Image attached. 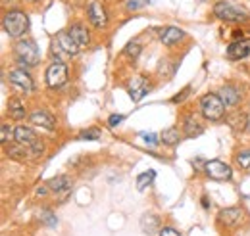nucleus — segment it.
Returning <instances> with one entry per match:
<instances>
[{"instance_id":"nucleus-1","label":"nucleus","mask_w":250,"mask_h":236,"mask_svg":"<svg viewBox=\"0 0 250 236\" xmlns=\"http://www.w3.org/2000/svg\"><path fill=\"white\" fill-rule=\"evenodd\" d=\"M2 29L6 31L8 37L20 39L29 29V16L25 12H21V10H10V12L4 14Z\"/></svg>"},{"instance_id":"nucleus-2","label":"nucleus","mask_w":250,"mask_h":236,"mask_svg":"<svg viewBox=\"0 0 250 236\" xmlns=\"http://www.w3.org/2000/svg\"><path fill=\"white\" fill-rule=\"evenodd\" d=\"M200 112L208 121H221L225 116V104L219 94H204L200 98Z\"/></svg>"},{"instance_id":"nucleus-3","label":"nucleus","mask_w":250,"mask_h":236,"mask_svg":"<svg viewBox=\"0 0 250 236\" xmlns=\"http://www.w3.org/2000/svg\"><path fill=\"white\" fill-rule=\"evenodd\" d=\"M79 50H81V46L75 42V39L69 35V31H60L52 42V52L60 56V61H62V58L79 54Z\"/></svg>"},{"instance_id":"nucleus-4","label":"nucleus","mask_w":250,"mask_h":236,"mask_svg":"<svg viewBox=\"0 0 250 236\" xmlns=\"http://www.w3.org/2000/svg\"><path fill=\"white\" fill-rule=\"evenodd\" d=\"M14 54H16V59H18L21 65H25V67L37 65L39 59H41L39 48H37V44H35L33 40H20V42L16 44Z\"/></svg>"},{"instance_id":"nucleus-5","label":"nucleus","mask_w":250,"mask_h":236,"mask_svg":"<svg viewBox=\"0 0 250 236\" xmlns=\"http://www.w3.org/2000/svg\"><path fill=\"white\" fill-rule=\"evenodd\" d=\"M214 14L218 16L219 20H225V21H245L247 20V12L241 6H237V4H233L229 0L216 2Z\"/></svg>"},{"instance_id":"nucleus-6","label":"nucleus","mask_w":250,"mask_h":236,"mask_svg":"<svg viewBox=\"0 0 250 236\" xmlns=\"http://www.w3.org/2000/svg\"><path fill=\"white\" fill-rule=\"evenodd\" d=\"M44 79H46V85L50 89H60L65 85L67 81V65L63 61H54L48 65L46 73H44Z\"/></svg>"},{"instance_id":"nucleus-7","label":"nucleus","mask_w":250,"mask_h":236,"mask_svg":"<svg viewBox=\"0 0 250 236\" xmlns=\"http://www.w3.org/2000/svg\"><path fill=\"white\" fill-rule=\"evenodd\" d=\"M245 219H247V213H245V209L243 207H225V209H221L218 215V221L221 225H225V227H229V229H235V227H241L243 223H245Z\"/></svg>"},{"instance_id":"nucleus-8","label":"nucleus","mask_w":250,"mask_h":236,"mask_svg":"<svg viewBox=\"0 0 250 236\" xmlns=\"http://www.w3.org/2000/svg\"><path fill=\"white\" fill-rule=\"evenodd\" d=\"M204 171H206L208 177L214 178V180H229V178L233 177V169L227 163L219 161V159L206 161L204 163Z\"/></svg>"},{"instance_id":"nucleus-9","label":"nucleus","mask_w":250,"mask_h":236,"mask_svg":"<svg viewBox=\"0 0 250 236\" xmlns=\"http://www.w3.org/2000/svg\"><path fill=\"white\" fill-rule=\"evenodd\" d=\"M10 83L18 89H21L23 92H33L35 90V83H33L31 75L25 69H14L10 71Z\"/></svg>"},{"instance_id":"nucleus-10","label":"nucleus","mask_w":250,"mask_h":236,"mask_svg":"<svg viewBox=\"0 0 250 236\" xmlns=\"http://www.w3.org/2000/svg\"><path fill=\"white\" fill-rule=\"evenodd\" d=\"M148 89H150L148 81H146L143 75H137V77H133L131 83H129V96H131L133 102H141V100L148 94Z\"/></svg>"},{"instance_id":"nucleus-11","label":"nucleus","mask_w":250,"mask_h":236,"mask_svg":"<svg viewBox=\"0 0 250 236\" xmlns=\"http://www.w3.org/2000/svg\"><path fill=\"white\" fill-rule=\"evenodd\" d=\"M4 152H6L10 157L20 159V161H23V159H31V157H37L31 148L23 146V144H20V142H16V140H14V142H10V144H4Z\"/></svg>"},{"instance_id":"nucleus-12","label":"nucleus","mask_w":250,"mask_h":236,"mask_svg":"<svg viewBox=\"0 0 250 236\" xmlns=\"http://www.w3.org/2000/svg\"><path fill=\"white\" fill-rule=\"evenodd\" d=\"M250 54V39H239L233 40L227 48L229 59H245Z\"/></svg>"},{"instance_id":"nucleus-13","label":"nucleus","mask_w":250,"mask_h":236,"mask_svg":"<svg viewBox=\"0 0 250 236\" xmlns=\"http://www.w3.org/2000/svg\"><path fill=\"white\" fill-rule=\"evenodd\" d=\"M89 20H91V23H93L94 27H98V29L106 27L108 16H106V10H104V6H102L100 2L93 0V2L89 4Z\"/></svg>"},{"instance_id":"nucleus-14","label":"nucleus","mask_w":250,"mask_h":236,"mask_svg":"<svg viewBox=\"0 0 250 236\" xmlns=\"http://www.w3.org/2000/svg\"><path fill=\"white\" fill-rule=\"evenodd\" d=\"M33 125H37V127H41V129H46V131H54L56 129V119L52 118L48 112H35L31 114V118H29Z\"/></svg>"},{"instance_id":"nucleus-15","label":"nucleus","mask_w":250,"mask_h":236,"mask_svg":"<svg viewBox=\"0 0 250 236\" xmlns=\"http://www.w3.org/2000/svg\"><path fill=\"white\" fill-rule=\"evenodd\" d=\"M219 98L223 100L225 106L233 108V106H239V102H241V92H239L237 87H233V85H225V87H221V90H219Z\"/></svg>"},{"instance_id":"nucleus-16","label":"nucleus","mask_w":250,"mask_h":236,"mask_svg":"<svg viewBox=\"0 0 250 236\" xmlns=\"http://www.w3.org/2000/svg\"><path fill=\"white\" fill-rule=\"evenodd\" d=\"M139 225H141V231L148 236L156 235L158 231H160V219H158L154 213H145V215L141 217Z\"/></svg>"},{"instance_id":"nucleus-17","label":"nucleus","mask_w":250,"mask_h":236,"mask_svg":"<svg viewBox=\"0 0 250 236\" xmlns=\"http://www.w3.org/2000/svg\"><path fill=\"white\" fill-rule=\"evenodd\" d=\"M183 37H185V33H183V29H179V27H166V29L160 31V40H162L166 46L177 44Z\"/></svg>"},{"instance_id":"nucleus-18","label":"nucleus","mask_w":250,"mask_h":236,"mask_svg":"<svg viewBox=\"0 0 250 236\" xmlns=\"http://www.w3.org/2000/svg\"><path fill=\"white\" fill-rule=\"evenodd\" d=\"M69 35L75 39V42L81 46V48H85V46H89V42H91V37H89V31L85 29V25H81V23H73L71 27H69Z\"/></svg>"},{"instance_id":"nucleus-19","label":"nucleus","mask_w":250,"mask_h":236,"mask_svg":"<svg viewBox=\"0 0 250 236\" xmlns=\"http://www.w3.org/2000/svg\"><path fill=\"white\" fill-rule=\"evenodd\" d=\"M183 131H185V137L187 138H196L204 133V127L198 123V119L194 116H187L185 118V123H183Z\"/></svg>"},{"instance_id":"nucleus-20","label":"nucleus","mask_w":250,"mask_h":236,"mask_svg":"<svg viewBox=\"0 0 250 236\" xmlns=\"http://www.w3.org/2000/svg\"><path fill=\"white\" fill-rule=\"evenodd\" d=\"M8 112H10V118L16 119V121L25 118V106L20 98H10L8 100Z\"/></svg>"},{"instance_id":"nucleus-21","label":"nucleus","mask_w":250,"mask_h":236,"mask_svg":"<svg viewBox=\"0 0 250 236\" xmlns=\"http://www.w3.org/2000/svg\"><path fill=\"white\" fill-rule=\"evenodd\" d=\"M48 186L52 192H67L71 188V178L67 175H58V177L48 180Z\"/></svg>"},{"instance_id":"nucleus-22","label":"nucleus","mask_w":250,"mask_h":236,"mask_svg":"<svg viewBox=\"0 0 250 236\" xmlns=\"http://www.w3.org/2000/svg\"><path fill=\"white\" fill-rule=\"evenodd\" d=\"M160 140H162L164 144H167V146H175V144L181 140L179 129H177V127H169V129H166V131L160 135Z\"/></svg>"},{"instance_id":"nucleus-23","label":"nucleus","mask_w":250,"mask_h":236,"mask_svg":"<svg viewBox=\"0 0 250 236\" xmlns=\"http://www.w3.org/2000/svg\"><path fill=\"white\" fill-rule=\"evenodd\" d=\"M154 177H156V173H154V171L141 173V175L137 177V190H139V192H145V190L154 182Z\"/></svg>"},{"instance_id":"nucleus-24","label":"nucleus","mask_w":250,"mask_h":236,"mask_svg":"<svg viewBox=\"0 0 250 236\" xmlns=\"http://www.w3.org/2000/svg\"><path fill=\"white\" fill-rule=\"evenodd\" d=\"M227 121H229V127L233 131H245L247 125H249V119H247V116H243V114H235V116L227 118Z\"/></svg>"},{"instance_id":"nucleus-25","label":"nucleus","mask_w":250,"mask_h":236,"mask_svg":"<svg viewBox=\"0 0 250 236\" xmlns=\"http://www.w3.org/2000/svg\"><path fill=\"white\" fill-rule=\"evenodd\" d=\"M12 140H16V129H12L8 123H4L2 125V131H0V142L2 144H8Z\"/></svg>"},{"instance_id":"nucleus-26","label":"nucleus","mask_w":250,"mask_h":236,"mask_svg":"<svg viewBox=\"0 0 250 236\" xmlns=\"http://www.w3.org/2000/svg\"><path fill=\"white\" fill-rule=\"evenodd\" d=\"M41 221H42L46 227H56V225H58V219H56V215H54L50 209H42V211H41Z\"/></svg>"},{"instance_id":"nucleus-27","label":"nucleus","mask_w":250,"mask_h":236,"mask_svg":"<svg viewBox=\"0 0 250 236\" xmlns=\"http://www.w3.org/2000/svg\"><path fill=\"white\" fill-rule=\"evenodd\" d=\"M237 163L241 165V169H250V148L249 150H241L237 154Z\"/></svg>"},{"instance_id":"nucleus-28","label":"nucleus","mask_w":250,"mask_h":236,"mask_svg":"<svg viewBox=\"0 0 250 236\" xmlns=\"http://www.w3.org/2000/svg\"><path fill=\"white\" fill-rule=\"evenodd\" d=\"M141 50H143V46H141V44H139V42H129V44H127V46H125V54H127V56H129V58H137V56H139V54H141Z\"/></svg>"},{"instance_id":"nucleus-29","label":"nucleus","mask_w":250,"mask_h":236,"mask_svg":"<svg viewBox=\"0 0 250 236\" xmlns=\"http://www.w3.org/2000/svg\"><path fill=\"white\" fill-rule=\"evenodd\" d=\"M79 138H83V140H98L100 138V131L98 129H87V131H83L79 135Z\"/></svg>"},{"instance_id":"nucleus-30","label":"nucleus","mask_w":250,"mask_h":236,"mask_svg":"<svg viewBox=\"0 0 250 236\" xmlns=\"http://www.w3.org/2000/svg\"><path fill=\"white\" fill-rule=\"evenodd\" d=\"M150 0H127V10L129 12H135V10H141L148 4Z\"/></svg>"},{"instance_id":"nucleus-31","label":"nucleus","mask_w":250,"mask_h":236,"mask_svg":"<svg viewBox=\"0 0 250 236\" xmlns=\"http://www.w3.org/2000/svg\"><path fill=\"white\" fill-rule=\"evenodd\" d=\"M141 137H143V140H145L146 144H150V146H156L158 142H160V140H158L156 133H143Z\"/></svg>"},{"instance_id":"nucleus-32","label":"nucleus","mask_w":250,"mask_h":236,"mask_svg":"<svg viewBox=\"0 0 250 236\" xmlns=\"http://www.w3.org/2000/svg\"><path fill=\"white\" fill-rule=\"evenodd\" d=\"M124 119H125V116H122V114H114V116L108 118V125H110V127H118Z\"/></svg>"},{"instance_id":"nucleus-33","label":"nucleus","mask_w":250,"mask_h":236,"mask_svg":"<svg viewBox=\"0 0 250 236\" xmlns=\"http://www.w3.org/2000/svg\"><path fill=\"white\" fill-rule=\"evenodd\" d=\"M158 236H181L175 229H171V227H164V229H160V235Z\"/></svg>"},{"instance_id":"nucleus-34","label":"nucleus","mask_w":250,"mask_h":236,"mask_svg":"<svg viewBox=\"0 0 250 236\" xmlns=\"http://www.w3.org/2000/svg\"><path fill=\"white\" fill-rule=\"evenodd\" d=\"M202 206L206 207V209H208V207H210V204H208V198H202Z\"/></svg>"},{"instance_id":"nucleus-35","label":"nucleus","mask_w":250,"mask_h":236,"mask_svg":"<svg viewBox=\"0 0 250 236\" xmlns=\"http://www.w3.org/2000/svg\"><path fill=\"white\" fill-rule=\"evenodd\" d=\"M31 2H37V0H31Z\"/></svg>"},{"instance_id":"nucleus-36","label":"nucleus","mask_w":250,"mask_h":236,"mask_svg":"<svg viewBox=\"0 0 250 236\" xmlns=\"http://www.w3.org/2000/svg\"><path fill=\"white\" fill-rule=\"evenodd\" d=\"M249 125H250V119H249Z\"/></svg>"}]
</instances>
